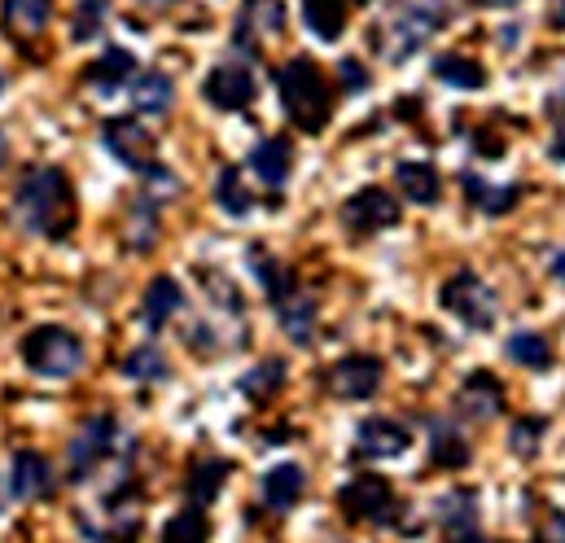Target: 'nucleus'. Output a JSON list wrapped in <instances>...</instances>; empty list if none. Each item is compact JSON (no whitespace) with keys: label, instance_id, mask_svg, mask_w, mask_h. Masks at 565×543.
I'll list each match as a JSON object with an SVG mask.
<instances>
[{"label":"nucleus","instance_id":"1","mask_svg":"<svg viewBox=\"0 0 565 543\" xmlns=\"http://www.w3.org/2000/svg\"><path fill=\"white\" fill-rule=\"evenodd\" d=\"M13 215L26 233L62 242L75 228V193L71 180L57 167H31L22 171L18 189H13Z\"/></svg>","mask_w":565,"mask_h":543},{"label":"nucleus","instance_id":"2","mask_svg":"<svg viewBox=\"0 0 565 543\" xmlns=\"http://www.w3.org/2000/svg\"><path fill=\"white\" fill-rule=\"evenodd\" d=\"M277 88H281V106L294 128H302L307 136L324 132V124L333 115V93L316 62H307V57L285 62L277 71Z\"/></svg>","mask_w":565,"mask_h":543},{"label":"nucleus","instance_id":"3","mask_svg":"<svg viewBox=\"0 0 565 543\" xmlns=\"http://www.w3.org/2000/svg\"><path fill=\"white\" fill-rule=\"evenodd\" d=\"M443 22H447V13L429 9L422 0H399V4L382 18V26H377V49H382L386 62H408L417 49L429 44V35H434Z\"/></svg>","mask_w":565,"mask_h":543},{"label":"nucleus","instance_id":"4","mask_svg":"<svg viewBox=\"0 0 565 543\" xmlns=\"http://www.w3.org/2000/svg\"><path fill=\"white\" fill-rule=\"evenodd\" d=\"M22 360L40 373V377H75L84 369V342L71 333V329H57V324H40L22 338Z\"/></svg>","mask_w":565,"mask_h":543},{"label":"nucleus","instance_id":"5","mask_svg":"<svg viewBox=\"0 0 565 543\" xmlns=\"http://www.w3.org/2000/svg\"><path fill=\"white\" fill-rule=\"evenodd\" d=\"M119 447V420L115 416H88L79 425V434L71 438V451H66V469H71V482H88Z\"/></svg>","mask_w":565,"mask_h":543},{"label":"nucleus","instance_id":"6","mask_svg":"<svg viewBox=\"0 0 565 543\" xmlns=\"http://www.w3.org/2000/svg\"><path fill=\"white\" fill-rule=\"evenodd\" d=\"M443 307H447L460 324H469V329H491V324H495V311H500L491 285H487L482 276H473V272L447 276V285H443Z\"/></svg>","mask_w":565,"mask_h":543},{"label":"nucleus","instance_id":"7","mask_svg":"<svg viewBox=\"0 0 565 543\" xmlns=\"http://www.w3.org/2000/svg\"><path fill=\"white\" fill-rule=\"evenodd\" d=\"M338 504H342V513H347L351 522H369V526H391L395 513H399V500H395L391 482L377 478V473H360V478H351V482L342 487Z\"/></svg>","mask_w":565,"mask_h":543},{"label":"nucleus","instance_id":"8","mask_svg":"<svg viewBox=\"0 0 565 543\" xmlns=\"http://www.w3.org/2000/svg\"><path fill=\"white\" fill-rule=\"evenodd\" d=\"M102 140H106V149L124 162V167H132V171H158V140L153 132L137 124V119H106V128H102Z\"/></svg>","mask_w":565,"mask_h":543},{"label":"nucleus","instance_id":"9","mask_svg":"<svg viewBox=\"0 0 565 543\" xmlns=\"http://www.w3.org/2000/svg\"><path fill=\"white\" fill-rule=\"evenodd\" d=\"M342 224L351 233H386V228L399 224V198L369 184V189H360L342 202Z\"/></svg>","mask_w":565,"mask_h":543},{"label":"nucleus","instance_id":"10","mask_svg":"<svg viewBox=\"0 0 565 543\" xmlns=\"http://www.w3.org/2000/svg\"><path fill=\"white\" fill-rule=\"evenodd\" d=\"M255 75H250V66L246 62H224V66H215L211 75H206V84H202V97L215 106V110H228V115H237V110H246L250 102H255Z\"/></svg>","mask_w":565,"mask_h":543},{"label":"nucleus","instance_id":"11","mask_svg":"<svg viewBox=\"0 0 565 543\" xmlns=\"http://www.w3.org/2000/svg\"><path fill=\"white\" fill-rule=\"evenodd\" d=\"M324 386L338 400H369V395L382 391V360H373V355H347V360H338L329 369Z\"/></svg>","mask_w":565,"mask_h":543},{"label":"nucleus","instance_id":"12","mask_svg":"<svg viewBox=\"0 0 565 543\" xmlns=\"http://www.w3.org/2000/svg\"><path fill=\"white\" fill-rule=\"evenodd\" d=\"M408 447H413L408 425H399V420H391V416H369V420H360V429H355V456H360V460H395V456H404Z\"/></svg>","mask_w":565,"mask_h":543},{"label":"nucleus","instance_id":"13","mask_svg":"<svg viewBox=\"0 0 565 543\" xmlns=\"http://www.w3.org/2000/svg\"><path fill=\"white\" fill-rule=\"evenodd\" d=\"M285 31V9L281 0H246L242 18H237V49L242 57H255L264 49V40Z\"/></svg>","mask_w":565,"mask_h":543},{"label":"nucleus","instance_id":"14","mask_svg":"<svg viewBox=\"0 0 565 543\" xmlns=\"http://www.w3.org/2000/svg\"><path fill=\"white\" fill-rule=\"evenodd\" d=\"M9 491L18 500H44L53 491V469L40 451H18L9 465Z\"/></svg>","mask_w":565,"mask_h":543},{"label":"nucleus","instance_id":"15","mask_svg":"<svg viewBox=\"0 0 565 543\" xmlns=\"http://www.w3.org/2000/svg\"><path fill=\"white\" fill-rule=\"evenodd\" d=\"M132 79H137V57L128 49H106L97 62L84 66V84L97 93H119Z\"/></svg>","mask_w":565,"mask_h":543},{"label":"nucleus","instance_id":"16","mask_svg":"<svg viewBox=\"0 0 565 543\" xmlns=\"http://www.w3.org/2000/svg\"><path fill=\"white\" fill-rule=\"evenodd\" d=\"M456 404H460L465 416H473V420H495L504 412V386L491 373H473V377H465Z\"/></svg>","mask_w":565,"mask_h":543},{"label":"nucleus","instance_id":"17","mask_svg":"<svg viewBox=\"0 0 565 543\" xmlns=\"http://www.w3.org/2000/svg\"><path fill=\"white\" fill-rule=\"evenodd\" d=\"M289 167H294V153H289V140L285 136H268L250 149V171L268 184V189H281L289 180Z\"/></svg>","mask_w":565,"mask_h":543},{"label":"nucleus","instance_id":"18","mask_svg":"<svg viewBox=\"0 0 565 543\" xmlns=\"http://www.w3.org/2000/svg\"><path fill=\"white\" fill-rule=\"evenodd\" d=\"M302 491H307V473L298 465H273L264 473V504L273 513H289L302 500Z\"/></svg>","mask_w":565,"mask_h":543},{"label":"nucleus","instance_id":"19","mask_svg":"<svg viewBox=\"0 0 565 543\" xmlns=\"http://www.w3.org/2000/svg\"><path fill=\"white\" fill-rule=\"evenodd\" d=\"M395 184H399V193H404L408 202H417V206H434L438 193H443L438 171H434L429 162H417V158H408V162L395 167Z\"/></svg>","mask_w":565,"mask_h":543},{"label":"nucleus","instance_id":"20","mask_svg":"<svg viewBox=\"0 0 565 543\" xmlns=\"http://www.w3.org/2000/svg\"><path fill=\"white\" fill-rule=\"evenodd\" d=\"M316 298L311 294H289V298H281L277 302V320H281V329H285V338L289 342H298V347H307L311 342V333H316Z\"/></svg>","mask_w":565,"mask_h":543},{"label":"nucleus","instance_id":"21","mask_svg":"<svg viewBox=\"0 0 565 543\" xmlns=\"http://www.w3.org/2000/svg\"><path fill=\"white\" fill-rule=\"evenodd\" d=\"M53 18V0H4V31L18 40H35Z\"/></svg>","mask_w":565,"mask_h":543},{"label":"nucleus","instance_id":"22","mask_svg":"<svg viewBox=\"0 0 565 543\" xmlns=\"http://www.w3.org/2000/svg\"><path fill=\"white\" fill-rule=\"evenodd\" d=\"M171 102H175V88H171V79L162 71H145V75L132 79V106H137V115L162 119L171 110Z\"/></svg>","mask_w":565,"mask_h":543},{"label":"nucleus","instance_id":"23","mask_svg":"<svg viewBox=\"0 0 565 543\" xmlns=\"http://www.w3.org/2000/svg\"><path fill=\"white\" fill-rule=\"evenodd\" d=\"M434 79H443L447 88H460V93H478L487 84V71L465 53H438L434 57Z\"/></svg>","mask_w":565,"mask_h":543},{"label":"nucleus","instance_id":"24","mask_svg":"<svg viewBox=\"0 0 565 543\" xmlns=\"http://www.w3.org/2000/svg\"><path fill=\"white\" fill-rule=\"evenodd\" d=\"M180 307H184V289H180L171 276L149 280V289H145V324H149V329H162Z\"/></svg>","mask_w":565,"mask_h":543},{"label":"nucleus","instance_id":"25","mask_svg":"<svg viewBox=\"0 0 565 543\" xmlns=\"http://www.w3.org/2000/svg\"><path fill=\"white\" fill-rule=\"evenodd\" d=\"M429 456H434L438 469H465L469 465V438L456 425L434 420V429H429Z\"/></svg>","mask_w":565,"mask_h":543},{"label":"nucleus","instance_id":"26","mask_svg":"<svg viewBox=\"0 0 565 543\" xmlns=\"http://www.w3.org/2000/svg\"><path fill=\"white\" fill-rule=\"evenodd\" d=\"M434 518L438 526H447L451 535H469L478 526V496L473 491H447L438 504H434Z\"/></svg>","mask_w":565,"mask_h":543},{"label":"nucleus","instance_id":"27","mask_svg":"<svg viewBox=\"0 0 565 543\" xmlns=\"http://www.w3.org/2000/svg\"><path fill=\"white\" fill-rule=\"evenodd\" d=\"M460 184H465V198L487 215H504V211L518 206V189L513 184H487L482 175H460Z\"/></svg>","mask_w":565,"mask_h":543},{"label":"nucleus","instance_id":"28","mask_svg":"<svg viewBox=\"0 0 565 543\" xmlns=\"http://www.w3.org/2000/svg\"><path fill=\"white\" fill-rule=\"evenodd\" d=\"M224 478H228V465H224V460H198V465L189 469V482H184L189 504H193V509H206V504L220 496Z\"/></svg>","mask_w":565,"mask_h":543},{"label":"nucleus","instance_id":"29","mask_svg":"<svg viewBox=\"0 0 565 543\" xmlns=\"http://www.w3.org/2000/svg\"><path fill=\"white\" fill-rule=\"evenodd\" d=\"M302 18H307L311 35L338 40L347 31V0H302Z\"/></svg>","mask_w":565,"mask_h":543},{"label":"nucleus","instance_id":"30","mask_svg":"<svg viewBox=\"0 0 565 543\" xmlns=\"http://www.w3.org/2000/svg\"><path fill=\"white\" fill-rule=\"evenodd\" d=\"M250 272H255V280L264 285V294L273 298V307L294 294V272L285 268V264H277L268 251H250Z\"/></svg>","mask_w":565,"mask_h":543},{"label":"nucleus","instance_id":"31","mask_svg":"<svg viewBox=\"0 0 565 543\" xmlns=\"http://www.w3.org/2000/svg\"><path fill=\"white\" fill-rule=\"evenodd\" d=\"M211 540V522H206V513L202 509H180L167 526H162V535H158V543H206Z\"/></svg>","mask_w":565,"mask_h":543},{"label":"nucleus","instance_id":"32","mask_svg":"<svg viewBox=\"0 0 565 543\" xmlns=\"http://www.w3.org/2000/svg\"><path fill=\"white\" fill-rule=\"evenodd\" d=\"M504 351H509V360L522 364V369H548V364H553V347H548L544 333H513Z\"/></svg>","mask_w":565,"mask_h":543},{"label":"nucleus","instance_id":"33","mask_svg":"<svg viewBox=\"0 0 565 543\" xmlns=\"http://www.w3.org/2000/svg\"><path fill=\"white\" fill-rule=\"evenodd\" d=\"M215 202H220V211H228V215H246V211L255 206V198L246 193L237 167H224V171L215 175Z\"/></svg>","mask_w":565,"mask_h":543},{"label":"nucleus","instance_id":"34","mask_svg":"<svg viewBox=\"0 0 565 543\" xmlns=\"http://www.w3.org/2000/svg\"><path fill=\"white\" fill-rule=\"evenodd\" d=\"M158 242V206L149 202V193L132 202V215H128V246L132 251H149Z\"/></svg>","mask_w":565,"mask_h":543},{"label":"nucleus","instance_id":"35","mask_svg":"<svg viewBox=\"0 0 565 543\" xmlns=\"http://www.w3.org/2000/svg\"><path fill=\"white\" fill-rule=\"evenodd\" d=\"M124 373L132 382H167V355L158 347H137L128 360H124Z\"/></svg>","mask_w":565,"mask_h":543},{"label":"nucleus","instance_id":"36","mask_svg":"<svg viewBox=\"0 0 565 543\" xmlns=\"http://www.w3.org/2000/svg\"><path fill=\"white\" fill-rule=\"evenodd\" d=\"M285 382V364L281 360H268V364H259L255 373H246L242 377V391L250 395V400H268V395H277Z\"/></svg>","mask_w":565,"mask_h":543},{"label":"nucleus","instance_id":"37","mask_svg":"<svg viewBox=\"0 0 565 543\" xmlns=\"http://www.w3.org/2000/svg\"><path fill=\"white\" fill-rule=\"evenodd\" d=\"M544 429H548V425H544L540 416H522V420H513V425H509V447H513L518 456H526V460H531V456L540 451Z\"/></svg>","mask_w":565,"mask_h":543},{"label":"nucleus","instance_id":"38","mask_svg":"<svg viewBox=\"0 0 565 543\" xmlns=\"http://www.w3.org/2000/svg\"><path fill=\"white\" fill-rule=\"evenodd\" d=\"M106 4H110V0H79V4H75V22H71V35H75V40L102 35V26H106Z\"/></svg>","mask_w":565,"mask_h":543},{"label":"nucleus","instance_id":"39","mask_svg":"<svg viewBox=\"0 0 565 543\" xmlns=\"http://www.w3.org/2000/svg\"><path fill=\"white\" fill-rule=\"evenodd\" d=\"M338 79H342L347 93H364V88H369V71H364L355 57H342V62H338Z\"/></svg>","mask_w":565,"mask_h":543},{"label":"nucleus","instance_id":"40","mask_svg":"<svg viewBox=\"0 0 565 543\" xmlns=\"http://www.w3.org/2000/svg\"><path fill=\"white\" fill-rule=\"evenodd\" d=\"M540 543H565V513L562 509H553V513L544 518V526H540Z\"/></svg>","mask_w":565,"mask_h":543},{"label":"nucleus","instance_id":"41","mask_svg":"<svg viewBox=\"0 0 565 543\" xmlns=\"http://www.w3.org/2000/svg\"><path fill=\"white\" fill-rule=\"evenodd\" d=\"M548 153H553V162H565V115L557 119V132H553V145H548Z\"/></svg>","mask_w":565,"mask_h":543},{"label":"nucleus","instance_id":"42","mask_svg":"<svg viewBox=\"0 0 565 543\" xmlns=\"http://www.w3.org/2000/svg\"><path fill=\"white\" fill-rule=\"evenodd\" d=\"M548 268H553V276H557V280H565V251H562V255H553V264H548Z\"/></svg>","mask_w":565,"mask_h":543},{"label":"nucleus","instance_id":"43","mask_svg":"<svg viewBox=\"0 0 565 543\" xmlns=\"http://www.w3.org/2000/svg\"><path fill=\"white\" fill-rule=\"evenodd\" d=\"M553 22H557V26L565 31V0H557V9H553Z\"/></svg>","mask_w":565,"mask_h":543},{"label":"nucleus","instance_id":"44","mask_svg":"<svg viewBox=\"0 0 565 543\" xmlns=\"http://www.w3.org/2000/svg\"><path fill=\"white\" fill-rule=\"evenodd\" d=\"M478 4H491V9H509V4H518V0H478Z\"/></svg>","mask_w":565,"mask_h":543},{"label":"nucleus","instance_id":"45","mask_svg":"<svg viewBox=\"0 0 565 543\" xmlns=\"http://www.w3.org/2000/svg\"><path fill=\"white\" fill-rule=\"evenodd\" d=\"M456 543H495V540H482V535H456Z\"/></svg>","mask_w":565,"mask_h":543},{"label":"nucleus","instance_id":"46","mask_svg":"<svg viewBox=\"0 0 565 543\" xmlns=\"http://www.w3.org/2000/svg\"><path fill=\"white\" fill-rule=\"evenodd\" d=\"M4 158H9V140H4V132H0V167H4Z\"/></svg>","mask_w":565,"mask_h":543},{"label":"nucleus","instance_id":"47","mask_svg":"<svg viewBox=\"0 0 565 543\" xmlns=\"http://www.w3.org/2000/svg\"><path fill=\"white\" fill-rule=\"evenodd\" d=\"M4 496H9V478H0V509H4Z\"/></svg>","mask_w":565,"mask_h":543},{"label":"nucleus","instance_id":"48","mask_svg":"<svg viewBox=\"0 0 565 543\" xmlns=\"http://www.w3.org/2000/svg\"><path fill=\"white\" fill-rule=\"evenodd\" d=\"M145 4H171V0H145Z\"/></svg>","mask_w":565,"mask_h":543},{"label":"nucleus","instance_id":"49","mask_svg":"<svg viewBox=\"0 0 565 543\" xmlns=\"http://www.w3.org/2000/svg\"><path fill=\"white\" fill-rule=\"evenodd\" d=\"M0 88H4V75H0Z\"/></svg>","mask_w":565,"mask_h":543}]
</instances>
